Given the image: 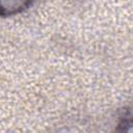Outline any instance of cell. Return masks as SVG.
Wrapping results in <instances>:
<instances>
[{
    "label": "cell",
    "instance_id": "1",
    "mask_svg": "<svg viewBox=\"0 0 133 133\" xmlns=\"http://www.w3.org/2000/svg\"><path fill=\"white\" fill-rule=\"evenodd\" d=\"M31 0H7V4L2 6V14L4 12L5 9H7L8 15L15 14V12H19L21 10H23L24 8H26L28 6V4L30 3Z\"/></svg>",
    "mask_w": 133,
    "mask_h": 133
}]
</instances>
